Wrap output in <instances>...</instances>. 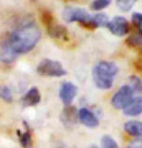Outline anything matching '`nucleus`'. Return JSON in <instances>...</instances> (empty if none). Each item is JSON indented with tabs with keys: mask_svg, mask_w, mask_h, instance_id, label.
Masks as SVG:
<instances>
[{
	"mask_svg": "<svg viewBox=\"0 0 142 148\" xmlns=\"http://www.w3.org/2000/svg\"><path fill=\"white\" fill-rule=\"evenodd\" d=\"M40 38H42L40 28L37 25H33V23H25V25H20L18 28L13 30L8 41H10L12 48L17 53L23 54L32 51L33 48L37 46V43L40 41Z\"/></svg>",
	"mask_w": 142,
	"mask_h": 148,
	"instance_id": "nucleus-1",
	"label": "nucleus"
},
{
	"mask_svg": "<svg viewBox=\"0 0 142 148\" xmlns=\"http://www.w3.org/2000/svg\"><path fill=\"white\" fill-rule=\"evenodd\" d=\"M119 73L116 63L112 61H99L93 68V81L99 89H111L114 84V77Z\"/></svg>",
	"mask_w": 142,
	"mask_h": 148,
	"instance_id": "nucleus-2",
	"label": "nucleus"
},
{
	"mask_svg": "<svg viewBox=\"0 0 142 148\" xmlns=\"http://www.w3.org/2000/svg\"><path fill=\"white\" fill-rule=\"evenodd\" d=\"M63 18H64V21H68V23L78 21L83 27H91V28L96 27L94 16L89 15L84 8H78V7H66L63 10Z\"/></svg>",
	"mask_w": 142,
	"mask_h": 148,
	"instance_id": "nucleus-3",
	"label": "nucleus"
},
{
	"mask_svg": "<svg viewBox=\"0 0 142 148\" xmlns=\"http://www.w3.org/2000/svg\"><path fill=\"white\" fill-rule=\"evenodd\" d=\"M136 97V94L132 92V89L129 87V86H122V87H119V90H117L116 94L112 95V99H111V104H112V107L114 109H119V110H124L129 104L132 102V99Z\"/></svg>",
	"mask_w": 142,
	"mask_h": 148,
	"instance_id": "nucleus-4",
	"label": "nucleus"
},
{
	"mask_svg": "<svg viewBox=\"0 0 142 148\" xmlns=\"http://www.w3.org/2000/svg\"><path fill=\"white\" fill-rule=\"evenodd\" d=\"M37 69L42 76H50V77H58V76H64L66 74L61 63L53 61V59H43L42 63L38 64Z\"/></svg>",
	"mask_w": 142,
	"mask_h": 148,
	"instance_id": "nucleus-5",
	"label": "nucleus"
},
{
	"mask_svg": "<svg viewBox=\"0 0 142 148\" xmlns=\"http://www.w3.org/2000/svg\"><path fill=\"white\" fill-rule=\"evenodd\" d=\"M76 94H78V87L73 82H63L60 87V99L64 106H71Z\"/></svg>",
	"mask_w": 142,
	"mask_h": 148,
	"instance_id": "nucleus-6",
	"label": "nucleus"
},
{
	"mask_svg": "<svg viewBox=\"0 0 142 148\" xmlns=\"http://www.w3.org/2000/svg\"><path fill=\"white\" fill-rule=\"evenodd\" d=\"M17 51L12 48L10 41L8 40H3V41H0V61L3 64H12V63H15V59H17Z\"/></svg>",
	"mask_w": 142,
	"mask_h": 148,
	"instance_id": "nucleus-7",
	"label": "nucleus"
},
{
	"mask_svg": "<svg viewBox=\"0 0 142 148\" xmlns=\"http://www.w3.org/2000/svg\"><path fill=\"white\" fill-rule=\"evenodd\" d=\"M78 122L79 123H83L84 127H89V128H94L98 127V123H99V119L96 117L94 112H91L89 109H79L78 110Z\"/></svg>",
	"mask_w": 142,
	"mask_h": 148,
	"instance_id": "nucleus-8",
	"label": "nucleus"
},
{
	"mask_svg": "<svg viewBox=\"0 0 142 148\" xmlns=\"http://www.w3.org/2000/svg\"><path fill=\"white\" fill-rule=\"evenodd\" d=\"M111 33H114L116 36H124L127 32H129V25H127V20L124 16H116V18H112L109 21V25H107Z\"/></svg>",
	"mask_w": 142,
	"mask_h": 148,
	"instance_id": "nucleus-9",
	"label": "nucleus"
},
{
	"mask_svg": "<svg viewBox=\"0 0 142 148\" xmlns=\"http://www.w3.org/2000/svg\"><path fill=\"white\" fill-rule=\"evenodd\" d=\"M40 101H42V95H40V90H38L37 87L28 89V90H26V94L23 95V99H21L23 106H26V107L38 106V104H40Z\"/></svg>",
	"mask_w": 142,
	"mask_h": 148,
	"instance_id": "nucleus-10",
	"label": "nucleus"
},
{
	"mask_svg": "<svg viewBox=\"0 0 142 148\" xmlns=\"http://www.w3.org/2000/svg\"><path fill=\"white\" fill-rule=\"evenodd\" d=\"M122 112H124V115H127V117L141 115V114H142V97H141V95H136V97L132 99V102Z\"/></svg>",
	"mask_w": 142,
	"mask_h": 148,
	"instance_id": "nucleus-11",
	"label": "nucleus"
},
{
	"mask_svg": "<svg viewBox=\"0 0 142 148\" xmlns=\"http://www.w3.org/2000/svg\"><path fill=\"white\" fill-rule=\"evenodd\" d=\"M61 122H63L66 127H73L74 123L78 122V112L74 110L71 106H66L64 110L61 112Z\"/></svg>",
	"mask_w": 142,
	"mask_h": 148,
	"instance_id": "nucleus-12",
	"label": "nucleus"
},
{
	"mask_svg": "<svg viewBox=\"0 0 142 148\" xmlns=\"http://www.w3.org/2000/svg\"><path fill=\"white\" fill-rule=\"evenodd\" d=\"M124 130H126V133H129L131 137L142 138V122H137V120L126 122V123H124Z\"/></svg>",
	"mask_w": 142,
	"mask_h": 148,
	"instance_id": "nucleus-13",
	"label": "nucleus"
},
{
	"mask_svg": "<svg viewBox=\"0 0 142 148\" xmlns=\"http://www.w3.org/2000/svg\"><path fill=\"white\" fill-rule=\"evenodd\" d=\"M48 32H50V35H51L53 38H66V28L61 27V25H50V28H48Z\"/></svg>",
	"mask_w": 142,
	"mask_h": 148,
	"instance_id": "nucleus-14",
	"label": "nucleus"
},
{
	"mask_svg": "<svg viewBox=\"0 0 142 148\" xmlns=\"http://www.w3.org/2000/svg\"><path fill=\"white\" fill-rule=\"evenodd\" d=\"M129 87L132 89V92H134L136 95H141L142 94V81H141V77H137V76H131Z\"/></svg>",
	"mask_w": 142,
	"mask_h": 148,
	"instance_id": "nucleus-15",
	"label": "nucleus"
},
{
	"mask_svg": "<svg viewBox=\"0 0 142 148\" xmlns=\"http://www.w3.org/2000/svg\"><path fill=\"white\" fill-rule=\"evenodd\" d=\"M101 148H119L117 147L116 140L109 135H104V137L101 138Z\"/></svg>",
	"mask_w": 142,
	"mask_h": 148,
	"instance_id": "nucleus-16",
	"label": "nucleus"
},
{
	"mask_svg": "<svg viewBox=\"0 0 142 148\" xmlns=\"http://www.w3.org/2000/svg\"><path fill=\"white\" fill-rule=\"evenodd\" d=\"M0 99L5 102H12L13 95H12V90L8 86H0Z\"/></svg>",
	"mask_w": 142,
	"mask_h": 148,
	"instance_id": "nucleus-17",
	"label": "nucleus"
},
{
	"mask_svg": "<svg viewBox=\"0 0 142 148\" xmlns=\"http://www.w3.org/2000/svg\"><path fill=\"white\" fill-rule=\"evenodd\" d=\"M18 137H20V142H21V147L23 148H30V143H32V133L26 130L25 133L18 132Z\"/></svg>",
	"mask_w": 142,
	"mask_h": 148,
	"instance_id": "nucleus-18",
	"label": "nucleus"
},
{
	"mask_svg": "<svg viewBox=\"0 0 142 148\" xmlns=\"http://www.w3.org/2000/svg\"><path fill=\"white\" fill-rule=\"evenodd\" d=\"M94 23H96V27H107L109 20H107V16L104 13H98V15H94Z\"/></svg>",
	"mask_w": 142,
	"mask_h": 148,
	"instance_id": "nucleus-19",
	"label": "nucleus"
},
{
	"mask_svg": "<svg viewBox=\"0 0 142 148\" xmlns=\"http://www.w3.org/2000/svg\"><path fill=\"white\" fill-rule=\"evenodd\" d=\"M136 2H137V0H117V7H119L121 10L127 12V10H131L132 7H134Z\"/></svg>",
	"mask_w": 142,
	"mask_h": 148,
	"instance_id": "nucleus-20",
	"label": "nucleus"
},
{
	"mask_svg": "<svg viewBox=\"0 0 142 148\" xmlns=\"http://www.w3.org/2000/svg\"><path fill=\"white\" fill-rule=\"evenodd\" d=\"M111 3V0H94L93 3H91V8L93 10H103L106 7Z\"/></svg>",
	"mask_w": 142,
	"mask_h": 148,
	"instance_id": "nucleus-21",
	"label": "nucleus"
},
{
	"mask_svg": "<svg viewBox=\"0 0 142 148\" xmlns=\"http://www.w3.org/2000/svg\"><path fill=\"white\" fill-rule=\"evenodd\" d=\"M132 23H134L136 28H139V32H142V13H134L132 15Z\"/></svg>",
	"mask_w": 142,
	"mask_h": 148,
	"instance_id": "nucleus-22",
	"label": "nucleus"
},
{
	"mask_svg": "<svg viewBox=\"0 0 142 148\" xmlns=\"http://www.w3.org/2000/svg\"><path fill=\"white\" fill-rule=\"evenodd\" d=\"M127 148H142V138L139 140V142H132Z\"/></svg>",
	"mask_w": 142,
	"mask_h": 148,
	"instance_id": "nucleus-23",
	"label": "nucleus"
}]
</instances>
